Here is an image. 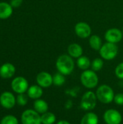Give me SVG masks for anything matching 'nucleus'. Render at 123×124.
Returning <instances> with one entry per match:
<instances>
[{
	"mask_svg": "<svg viewBox=\"0 0 123 124\" xmlns=\"http://www.w3.org/2000/svg\"><path fill=\"white\" fill-rule=\"evenodd\" d=\"M56 68L58 72L64 76L71 74L75 68V62L69 54H62L57 59Z\"/></svg>",
	"mask_w": 123,
	"mask_h": 124,
	"instance_id": "f257e3e1",
	"label": "nucleus"
},
{
	"mask_svg": "<svg viewBox=\"0 0 123 124\" xmlns=\"http://www.w3.org/2000/svg\"><path fill=\"white\" fill-rule=\"evenodd\" d=\"M96 95L97 100L103 104H109L114 101L115 92L112 88L107 84L101 85L98 87Z\"/></svg>",
	"mask_w": 123,
	"mask_h": 124,
	"instance_id": "f03ea898",
	"label": "nucleus"
},
{
	"mask_svg": "<svg viewBox=\"0 0 123 124\" xmlns=\"http://www.w3.org/2000/svg\"><path fill=\"white\" fill-rule=\"evenodd\" d=\"M80 82L87 89H91L95 88L99 84V77L93 70H86L80 75Z\"/></svg>",
	"mask_w": 123,
	"mask_h": 124,
	"instance_id": "7ed1b4c3",
	"label": "nucleus"
},
{
	"mask_svg": "<svg viewBox=\"0 0 123 124\" xmlns=\"http://www.w3.org/2000/svg\"><path fill=\"white\" fill-rule=\"evenodd\" d=\"M118 53V47L115 44L107 42L102 44L100 50L99 54L105 60H112L116 57Z\"/></svg>",
	"mask_w": 123,
	"mask_h": 124,
	"instance_id": "20e7f679",
	"label": "nucleus"
},
{
	"mask_svg": "<svg viewBox=\"0 0 123 124\" xmlns=\"http://www.w3.org/2000/svg\"><path fill=\"white\" fill-rule=\"evenodd\" d=\"M97 100L96 93L92 91H88L82 96L80 108L84 110H92L96 106Z\"/></svg>",
	"mask_w": 123,
	"mask_h": 124,
	"instance_id": "39448f33",
	"label": "nucleus"
},
{
	"mask_svg": "<svg viewBox=\"0 0 123 124\" xmlns=\"http://www.w3.org/2000/svg\"><path fill=\"white\" fill-rule=\"evenodd\" d=\"M22 124H41V116L35 110H26L21 116Z\"/></svg>",
	"mask_w": 123,
	"mask_h": 124,
	"instance_id": "423d86ee",
	"label": "nucleus"
},
{
	"mask_svg": "<svg viewBox=\"0 0 123 124\" xmlns=\"http://www.w3.org/2000/svg\"><path fill=\"white\" fill-rule=\"evenodd\" d=\"M103 118L107 124H120L123 121L121 113L115 109H109L106 110L104 113Z\"/></svg>",
	"mask_w": 123,
	"mask_h": 124,
	"instance_id": "0eeeda50",
	"label": "nucleus"
},
{
	"mask_svg": "<svg viewBox=\"0 0 123 124\" xmlns=\"http://www.w3.org/2000/svg\"><path fill=\"white\" fill-rule=\"evenodd\" d=\"M123 31L119 28H116L108 29L104 34V39L107 41V42L115 44L120 42L123 39Z\"/></svg>",
	"mask_w": 123,
	"mask_h": 124,
	"instance_id": "6e6552de",
	"label": "nucleus"
},
{
	"mask_svg": "<svg viewBox=\"0 0 123 124\" xmlns=\"http://www.w3.org/2000/svg\"><path fill=\"white\" fill-rule=\"evenodd\" d=\"M12 89L17 94H24L28 89V81L21 76L16 77L12 81Z\"/></svg>",
	"mask_w": 123,
	"mask_h": 124,
	"instance_id": "1a4fd4ad",
	"label": "nucleus"
},
{
	"mask_svg": "<svg viewBox=\"0 0 123 124\" xmlns=\"http://www.w3.org/2000/svg\"><path fill=\"white\" fill-rule=\"evenodd\" d=\"M75 32L78 37L81 39H86L91 36V28L86 22H78L75 25Z\"/></svg>",
	"mask_w": 123,
	"mask_h": 124,
	"instance_id": "9d476101",
	"label": "nucleus"
},
{
	"mask_svg": "<svg viewBox=\"0 0 123 124\" xmlns=\"http://www.w3.org/2000/svg\"><path fill=\"white\" fill-rule=\"evenodd\" d=\"M36 82L42 88H48L53 84V76L47 72L39 73L36 76Z\"/></svg>",
	"mask_w": 123,
	"mask_h": 124,
	"instance_id": "9b49d317",
	"label": "nucleus"
},
{
	"mask_svg": "<svg viewBox=\"0 0 123 124\" xmlns=\"http://www.w3.org/2000/svg\"><path fill=\"white\" fill-rule=\"evenodd\" d=\"M16 102L14 96L9 92H4L0 96V103L6 109L12 108Z\"/></svg>",
	"mask_w": 123,
	"mask_h": 124,
	"instance_id": "f8f14e48",
	"label": "nucleus"
},
{
	"mask_svg": "<svg viewBox=\"0 0 123 124\" xmlns=\"http://www.w3.org/2000/svg\"><path fill=\"white\" fill-rule=\"evenodd\" d=\"M15 68L11 63H5L0 68V76L3 78H9L14 76Z\"/></svg>",
	"mask_w": 123,
	"mask_h": 124,
	"instance_id": "ddd939ff",
	"label": "nucleus"
},
{
	"mask_svg": "<svg viewBox=\"0 0 123 124\" xmlns=\"http://www.w3.org/2000/svg\"><path fill=\"white\" fill-rule=\"evenodd\" d=\"M83 48L82 46L76 43L71 44L67 47V53L72 58H78L83 55Z\"/></svg>",
	"mask_w": 123,
	"mask_h": 124,
	"instance_id": "4468645a",
	"label": "nucleus"
},
{
	"mask_svg": "<svg viewBox=\"0 0 123 124\" xmlns=\"http://www.w3.org/2000/svg\"><path fill=\"white\" fill-rule=\"evenodd\" d=\"M27 95L30 99L38 100L43 95V89L38 85H33L30 86L27 91Z\"/></svg>",
	"mask_w": 123,
	"mask_h": 124,
	"instance_id": "2eb2a0df",
	"label": "nucleus"
},
{
	"mask_svg": "<svg viewBox=\"0 0 123 124\" xmlns=\"http://www.w3.org/2000/svg\"><path fill=\"white\" fill-rule=\"evenodd\" d=\"M33 108L37 113H38L39 114H43L48 112L49 105L45 100L41 99H38L36 100V101L34 102Z\"/></svg>",
	"mask_w": 123,
	"mask_h": 124,
	"instance_id": "dca6fc26",
	"label": "nucleus"
},
{
	"mask_svg": "<svg viewBox=\"0 0 123 124\" xmlns=\"http://www.w3.org/2000/svg\"><path fill=\"white\" fill-rule=\"evenodd\" d=\"M80 124H99L98 116L94 113L89 112L83 116Z\"/></svg>",
	"mask_w": 123,
	"mask_h": 124,
	"instance_id": "f3484780",
	"label": "nucleus"
},
{
	"mask_svg": "<svg viewBox=\"0 0 123 124\" xmlns=\"http://www.w3.org/2000/svg\"><path fill=\"white\" fill-rule=\"evenodd\" d=\"M12 13V6L6 2L0 3V18L7 19Z\"/></svg>",
	"mask_w": 123,
	"mask_h": 124,
	"instance_id": "a211bd4d",
	"label": "nucleus"
},
{
	"mask_svg": "<svg viewBox=\"0 0 123 124\" xmlns=\"http://www.w3.org/2000/svg\"><path fill=\"white\" fill-rule=\"evenodd\" d=\"M88 42H89V45H90L91 48L96 51H99L102 46L101 39L98 35L91 36L89 38Z\"/></svg>",
	"mask_w": 123,
	"mask_h": 124,
	"instance_id": "6ab92c4d",
	"label": "nucleus"
},
{
	"mask_svg": "<svg viewBox=\"0 0 123 124\" xmlns=\"http://www.w3.org/2000/svg\"><path fill=\"white\" fill-rule=\"evenodd\" d=\"M77 66L83 70H86L91 67V62L90 61L89 58L86 56H81L77 59Z\"/></svg>",
	"mask_w": 123,
	"mask_h": 124,
	"instance_id": "aec40b11",
	"label": "nucleus"
},
{
	"mask_svg": "<svg viewBox=\"0 0 123 124\" xmlns=\"http://www.w3.org/2000/svg\"><path fill=\"white\" fill-rule=\"evenodd\" d=\"M41 124H54L56 121V116L51 112H46L41 116Z\"/></svg>",
	"mask_w": 123,
	"mask_h": 124,
	"instance_id": "412c9836",
	"label": "nucleus"
},
{
	"mask_svg": "<svg viewBox=\"0 0 123 124\" xmlns=\"http://www.w3.org/2000/svg\"><path fill=\"white\" fill-rule=\"evenodd\" d=\"M65 83V76L59 72L56 73L53 76V84L56 86H62Z\"/></svg>",
	"mask_w": 123,
	"mask_h": 124,
	"instance_id": "4be33fe9",
	"label": "nucleus"
},
{
	"mask_svg": "<svg viewBox=\"0 0 123 124\" xmlns=\"http://www.w3.org/2000/svg\"><path fill=\"white\" fill-rule=\"evenodd\" d=\"M104 66V61L101 58H96L94 59L91 64V70H93L95 72L99 71L102 69Z\"/></svg>",
	"mask_w": 123,
	"mask_h": 124,
	"instance_id": "5701e85b",
	"label": "nucleus"
},
{
	"mask_svg": "<svg viewBox=\"0 0 123 124\" xmlns=\"http://www.w3.org/2000/svg\"><path fill=\"white\" fill-rule=\"evenodd\" d=\"M1 124H18V120L14 116H6L1 119Z\"/></svg>",
	"mask_w": 123,
	"mask_h": 124,
	"instance_id": "b1692460",
	"label": "nucleus"
},
{
	"mask_svg": "<svg viewBox=\"0 0 123 124\" xmlns=\"http://www.w3.org/2000/svg\"><path fill=\"white\" fill-rule=\"evenodd\" d=\"M28 95L25 94H19L17 97L16 102L20 106H25L28 103Z\"/></svg>",
	"mask_w": 123,
	"mask_h": 124,
	"instance_id": "393cba45",
	"label": "nucleus"
},
{
	"mask_svg": "<svg viewBox=\"0 0 123 124\" xmlns=\"http://www.w3.org/2000/svg\"><path fill=\"white\" fill-rule=\"evenodd\" d=\"M115 73L118 78L123 80V62L117 65L115 68Z\"/></svg>",
	"mask_w": 123,
	"mask_h": 124,
	"instance_id": "a878e982",
	"label": "nucleus"
},
{
	"mask_svg": "<svg viewBox=\"0 0 123 124\" xmlns=\"http://www.w3.org/2000/svg\"><path fill=\"white\" fill-rule=\"evenodd\" d=\"M114 102L118 105H123V93H118L115 94Z\"/></svg>",
	"mask_w": 123,
	"mask_h": 124,
	"instance_id": "bb28decb",
	"label": "nucleus"
},
{
	"mask_svg": "<svg viewBox=\"0 0 123 124\" xmlns=\"http://www.w3.org/2000/svg\"><path fill=\"white\" fill-rule=\"evenodd\" d=\"M22 3V0H12L11 1V6L14 7H18Z\"/></svg>",
	"mask_w": 123,
	"mask_h": 124,
	"instance_id": "cd10ccee",
	"label": "nucleus"
},
{
	"mask_svg": "<svg viewBox=\"0 0 123 124\" xmlns=\"http://www.w3.org/2000/svg\"><path fill=\"white\" fill-rule=\"evenodd\" d=\"M57 124H71L70 122H68L67 121H65V120H61L59 122H57Z\"/></svg>",
	"mask_w": 123,
	"mask_h": 124,
	"instance_id": "c85d7f7f",
	"label": "nucleus"
},
{
	"mask_svg": "<svg viewBox=\"0 0 123 124\" xmlns=\"http://www.w3.org/2000/svg\"></svg>",
	"mask_w": 123,
	"mask_h": 124,
	"instance_id": "c756f323",
	"label": "nucleus"
}]
</instances>
